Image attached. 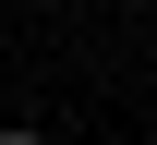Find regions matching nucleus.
Instances as JSON below:
<instances>
[{"instance_id":"nucleus-1","label":"nucleus","mask_w":157,"mask_h":145,"mask_svg":"<svg viewBox=\"0 0 157 145\" xmlns=\"http://www.w3.org/2000/svg\"><path fill=\"white\" fill-rule=\"evenodd\" d=\"M0 145H48V133H36V121H0Z\"/></svg>"}]
</instances>
